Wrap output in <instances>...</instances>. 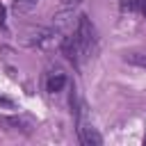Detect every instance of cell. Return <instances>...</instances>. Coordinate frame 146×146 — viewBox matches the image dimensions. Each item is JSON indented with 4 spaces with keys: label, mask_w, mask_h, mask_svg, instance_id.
I'll return each instance as SVG.
<instances>
[{
    "label": "cell",
    "mask_w": 146,
    "mask_h": 146,
    "mask_svg": "<svg viewBox=\"0 0 146 146\" xmlns=\"http://www.w3.org/2000/svg\"><path fill=\"white\" fill-rule=\"evenodd\" d=\"M59 48H62V52L66 55L68 62H73L75 66H82L91 57V52L96 50V27H94V23L84 14L78 16L73 32L62 39Z\"/></svg>",
    "instance_id": "obj_1"
},
{
    "label": "cell",
    "mask_w": 146,
    "mask_h": 146,
    "mask_svg": "<svg viewBox=\"0 0 146 146\" xmlns=\"http://www.w3.org/2000/svg\"><path fill=\"white\" fill-rule=\"evenodd\" d=\"M66 82H68V78H66V73H64L62 68H50V71L46 73V91H48V94L62 91V89L66 87Z\"/></svg>",
    "instance_id": "obj_2"
},
{
    "label": "cell",
    "mask_w": 146,
    "mask_h": 146,
    "mask_svg": "<svg viewBox=\"0 0 146 146\" xmlns=\"http://www.w3.org/2000/svg\"><path fill=\"white\" fill-rule=\"evenodd\" d=\"M119 7L123 14H137L146 18V0H121Z\"/></svg>",
    "instance_id": "obj_3"
},
{
    "label": "cell",
    "mask_w": 146,
    "mask_h": 146,
    "mask_svg": "<svg viewBox=\"0 0 146 146\" xmlns=\"http://www.w3.org/2000/svg\"><path fill=\"white\" fill-rule=\"evenodd\" d=\"M36 5H39V0H14L11 9H14V14L25 16V14H30V11H32Z\"/></svg>",
    "instance_id": "obj_4"
},
{
    "label": "cell",
    "mask_w": 146,
    "mask_h": 146,
    "mask_svg": "<svg viewBox=\"0 0 146 146\" xmlns=\"http://www.w3.org/2000/svg\"><path fill=\"white\" fill-rule=\"evenodd\" d=\"M125 59L130 64H137V66H146V55H139V52H130L125 55Z\"/></svg>",
    "instance_id": "obj_5"
},
{
    "label": "cell",
    "mask_w": 146,
    "mask_h": 146,
    "mask_svg": "<svg viewBox=\"0 0 146 146\" xmlns=\"http://www.w3.org/2000/svg\"><path fill=\"white\" fill-rule=\"evenodd\" d=\"M0 27L2 30L7 27V9H5V5H0Z\"/></svg>",
    "instance_id": "obj_6"
},
{
    "label": "cell",
    "mask_w": 146,
    "mask_h": 146,
    "mask_svg": "<svg viewBox=\"0 0 146 146\" xmlns=\"http://www.w3.org/2000/svg\"><path fill=\"white\" fill-rule=\"evenodd\" d=\"M0 105H7V107H11V105H14V103H11V100H9V98H5V96H0Z\"/></svg>",
    "instance_id": "obj_7"
}]
</instances>
